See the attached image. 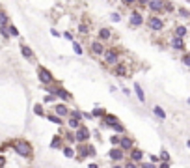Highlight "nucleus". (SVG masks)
I'll use <instances>...</instances> for the list:
<instances>
[{"label":"nucleus","mask_w":190,"mask_h":168,"mask_svg":"<svg viewBox=\"0 0 190 168\" xmlns=\"http://www.w3.org/2000/svg\"><path fill=\"white\" fill-rule=\"evenodd\" d=\"M11 146H13L17 155H21V157H32V146L26 140H15Z\"/></svg>","instance_id":"f257e3e1"},{"label":"nucleus","mask_w":190,"mask_h":168,"mask_svg":"<svg viewBox=\"0 0 190 168\" xmlns=\"http://www.w3.org/2000/svg\"><path fill=\"white\" fill-rule=\"evenodd\" d=\"M37 75H39V81H41L43 84H50L52 82V73H50L47 67H37Z\"/></svg>","instance_id":"f03ea898"},{"label":"nucleus","mask_w":190,"mask_h":168,"mask_svg":"<svg viewBox=\"0 0 190 168\" xmlns=\"http://www.w3.org/2000/svg\"><path fill=\"white\" fill-rule=\"evenodd\" d=\"M88 138H90V131L86 127H78V131L75 133V140L77 142H86Z\"/></svg>","instance_id":"7ed1b4c3"},{"label":"nucleus","mask_w":190,"mask_h":168,"mask_svg":"<svg viewBox=\"0 0 190 168\" xmlns=\"http://www.w3.org/2000/svg\"><path fill=\"white\" fill-rule=\"evenodd\" d=\"M105 60H106V64H116L117 62V53L114 49H108V51H105Z\"/></svg>","instance_id":"20e7f679"},{"label":"nucleus","mask_w":190,"mask_h":168,"mask_svg":"<svg viewBox=\"0 0 190 168\" xmlns=\"http://www.w3.org/2000/svg\"><path fill=\"white\" fill-rule=\"evenodd\" d=\"M147 25H149V28H153V30H160L162 28V19H158V17H149L147 19Z\"/></svg>","instance_id":"39448f33"},{"label":"nucleus","mask_w":190,"mask_h":168,"mask_svg":"<svg viewBox=\"0 0 190 168\" xmlns=\"http://www.w3.org/2000/svg\"><path fill=\"white\" fill-rule=\"evenodd\" d=\"M119 150L121 151H127V150H130L132 148V138H129V137H119Z\"/></svg>","instance_id":"423d86ee"},{"label":"nucleus","mask_w":190,"mask_h":168,"mask_svg":"<svg viewBox=\"0 0 190 168\" xmlns=\"http://www.w3.org/2000/svg\"><path fill=\"white\" fill-rule=\"evenodd\" d=\"M92 53L97 54V56H101L102 53H105V47H102L101 41H93V43H92Z\"/></svg>","instance_id":"0eeeda50"},{"label":"nucleus","mask_w":190,"mask_h":168,"mask_svg":"<svg viewBox=\"0 0 190 168\" xmlns=\"http://www.w3.org/2000/svg\"><path fill=\"white\" fill-rule=\"evenodd\" d=\"M110 159H112V161H121V159H123V151L119 150V148H114L112 151H110Z\"/></svg>","instance_id":"6e6552de"},{"label":"nucleus","mask_w":190,"mask_h":168,"mask_svg":"<svg viewBox=\"0 0 190 168\" xmlns=\"http://www.w3.org/2000/svg\"><path fill=\"white\" fill-rule=\"evenodd\" d=\"M130 23H132L134 26H140L142 23H144V19H142V15L138 13V11H132V13H130Z\"/></svg>","instance_id":"1a4fd4ad"},{"label":"nucleus","mask_w":190,"mask_h":168,"mask_svg":"<svg viewBox=\"0 0 190 168\" xmlns=\"http://www.w3.org/2000/svg\"><path fill=\"white\" fill-rule=\"evenodd\" d=\"M54 95H58V97H62L63 101H69V99H71V94H69V92H65V90H63V88H58V90L54 92Z\"/></svg>","instance_id":"9d476101"},{"label":"nucleus","mask_w":190,"mask_h":168,"mask_svg":"<svg viewBox=\"0 0 190 168\" xmlns=\"http://www.w3.org/2000/svg\"><path fill=\"white\" fill-rule=\"evenodd\" d=\"M172 45H173V49H175V51H183V49H185V43H183V38H173V41H172Z\"/></svg>","instance_id":"9b49d317"},{"label":"nucleus","mask_w":190,"mask_h":168,"mask_svg":"<svg viewBox=\"0 0 190 168\" xmlns=\"http://www.w3.org/2000/svg\"><path fill=\"white\" fill-rule=\"evenodd\" d=\"M105 123H106V125H110V127H114L116 123H119V122H117L116 116H112V114H105Z\"/></svg>","instance_id":"f8f14e48"},{"label":"nucleus","mask_w":190,"mask_h":168,"mask_svg":"<svg viewBox=\"0 0 190 168\" xmlns=\"http://www.w3.org/2000/svg\"><path fill=\"white\" fill-rule=\"evenodd\" d=\"M21 53H22V56H24V58H28V60L34 58V53H32V49H30L28 45H22V47H21Z\"/></svg>","instance_id":"ddd939ff"},{"label":"nucleus","mask_w":190,"mask_h":168,"mask_svg":"<svg viewBox=\"0 0 190 168\" xmlns=\"http://www.w3.org/2000/svg\"><path fill=\"white\" fill-rule=\"evenodd\" d=\"M134 92H136V95H138V99H140V101L142 103H144L145 101V94H144V90H142V86H140V84H134Z\"/></svg>","instance_id":"4468645a"},{"label":"nucleus","mask_w":190,"mask_h":168,"mask_svg":"<svg viewBox=\"0 0 190 168\" xmlns=\"http://www.w3.org/2000/svg\"><path fill=\"white\" fill-rule=\"evenodd\" d=\"M149 8H151V10L153 11H160L162 10V2H160V0H149Z\"/></svg>","instance_id":"2eb2a0df"},{"label":"nucleus","mask_w":190,"mask_h":168,"mask_svg":"<svg viewBox=\"0 0 190 168\" xmlns=\"http://www.w3.org/2000/svg\"><path fill=\"white\" fill-rule=\"evenodd\" d=\"M114 73H116V75H119V77H123V75L127 73V69H125V66H123V64H117V66H116V67H114Z\"/></svg>","instance_id":"dca6fc26"},{"label":"nucleus","mask_w":190,"mask_h":168,"mask_svg":"<svg viewBox=\"0 0 190 168\" xmlns=\"http://www.w3.org/2000/svg\"><path fill=\"white\" fill-rule=\"evenodd\" d=\"M54 112H56L58 116H65L67 114V107L65 105H56L54 107Z\"/></svg>","instance_id":"f3484780"},{"label":"nucleus","mask_w":190,"mask_h":168,"mask_svg":"<svg viewBox=\"0 0 190 168\" xmlns=\"http://www.w3.org/2000/svg\"><path fill=\"white\" fill-rule=\"evenodd\" d=\"M110 36H112V32H110L108 28H101V32H99V38L101 39H108Z\"/></svg>","instance_id":"a211bd4d"},{"label":"nucleus","mask_w":190,"mask_h":168,"mask_svg":"<svg viewBox=\"0 0 190 168\" xmlns=\"http://www.w3.org/2000/svg\"><path fill=\"white\" fill-rule=\"evenodd\" d=\"M187 36V28L185 26H177L175 28V38H185Z\"/></svg>","instance_id":"6ab92c4d"},{"label":"nucleus","mask_w":190,"mask_h":168,"mask_svg":"<svg viewBox=\"0 0 190 168\" xmlns=\"http://www.w3.org/2000/svg\"><path fill=\"white\" fill-rule=\"evenodd\" d=\"M63 155H65L67 159L75 157V150H73V148H63Z\"/></svg>","instance_id":"aec40b11"},{"label":"nucleus","mask_w":190,"mask_h":168,"mask_svg":"<svg viewBox=\"0 0 190 168\" xmlns=\"http://www.w3.org/2000/svg\"><path fill=\"white\" fill-rule=\"evenodd\" d=\"M49 120H50L52 123H56V125H62V118H60V116H56V114H50Z\"/></svg>","instance_id":"412c9836"},{"label":"nucleus","mask_w":190,"mask_h":168,"mask_svg":"<svg viewBox=\"0 0 190 168\" xmlns=\"http://www.w3.org/2000/svg\"><path fill=\"white\" fill-rule=\"evenodd\" d=\"M132 161H142V151L140 150H132Z\"/></svg>","instance_id":"4be33fe9"},{"label":"nucleus","mask_w":190,"mask_h":168,"mask_svg":"<svg viewBox=\"0 0 190 168\" xmlns=\"http://www.w3.org/2000/svg\"><path fill=\"white\" fill-rule=\"evenodd\" d=\"M62 146V140H60V137H54V140L50 142V148H60Z\"/></svg>","instance_id":"5701e85b"},{"label":"nucleus","mask_w":190,"mask_h":168,"mask_svg":"<svg viewBox=\"0 0 190 168\" xmlns=\"http://www.w3.org/2000/svg\"><path fill=\"white\" fill-rule=\"evenodd\" d=\"M155 114L158 116V118H162V120H164V118H166V112H164V110H162V109H160V107H155Z\"/></svg>","instance_id":"b1692460"},{"label":"nucleus","mask_w":190,"mask_h":168,"mask_svg":"<svg viewBox=\"0 0 190 168\" xmlns=\"http://www.w3.org/2000/svg\"><path fill=\"white\" fill-rule=\"evenodd\" d=\"M6 23H7V15L4 11H0V26H6Z\"/></svg>","instance_id":"393cba45"},{"label":"nucleus","mask_w":190,"mask_h":168,"mask_svg":"<svg viewBox=\"0 0 190 168\" xmlns=\"http://www.w3.org/2000/svg\"><path fill=\"white\" fill-rule=\"evenodd\" d=\"M7 34H10V36H19V30H17L13 25H10V28H7Z\"/></svg>","instance_id":"a878e982"},{"label":"nucleus","mask_w":190,"mask_h":168,"mask_svg":"<svg viewBox=\"0 0 190 168\" xmlns=\"http://www.w3.org/2000/svg\"><path fill=\"white\" fill-rule=\"evenodd\" d=\"M67 123H69V127H73V129H77V127H78V120H75V118H69V122H67Z\"/></svg>","instance_id":"bb28decb"},{"label":"nucleus","mask_w":190,"mask_h":168,"mask_svg":"<svg viewBox=\"0 0 190 168\" xmlns=\"http://www.w3.org/2000/svg\"><path fill=\"white\" fill-rule=\"evenodd\" d=\"M34 114L43 116V107H41V105H35V107H34Z\"/></svg>","instance_id":"cd10ccee"},{"label":"nucleus","mask_w":190,"mask_h":168,"mask_svg":"<svg viewBox=\"0 0 190 168\" xmlns=\"http://www.w3.org/2000/svg\"><path fill=\"white\" fill-rule=\"evenodd\" d=\"M80 112H78V110H73V112H71V116H69V118H75V120H80Z\"/></svg>","instance_id":"c85d7f7f"},{"label":"nucleus","mask_w":190,"mask_h":168,"mask_svg":"<svg viewBox=\"0 0 190 168\" xmlns=\"http://www.w3.org/2000/svg\"><path fill=\"white\" fill-rule=\"evenodd\" d=\"M93 116H97V118H99V116H105V110H102V109H95Z\"/></svg>","instance_id":"c756f323"},{"label":"nucleus","mask_w":190,"mask_h":168,"mask_svg":"<svg viewBox=\"0 0 190 168\" xmlns=\"http://www.w3.org/2000/svg\"><path fill=\"white\" fill-rule=\"evenodd\" d=\"M86 151H88V155H95V148L93 146H86Z\"/></svg>","instance_id":"7c9ffc66"},{"label":"nucleus","mask_w":190,"mask_h":168,"mask_svg":"<svg viewBox=\"0 0 190 168\" xmlns=\"http://www.w3.org/2000/svg\"><path fill=\"white\" fill-rule=\"evenodd\" d=\"M140 168H157L155 165H153V163H142V166Z\"/></svg>","instance_id":"2f4dec72"},{"label":"nucleus","mask_w":190,"mask_h":168,"mask_svg":"<svg viewBox=\"0 0 190 168\" xmlns=\"http://www.w3.org/2000/svg\"><path fill=\"white\" fill-rule=\"evenodd\" d=\"M110 142H112L114 146H117V144H119V137H116V135H114V137L110 138Z\"/></svg>","instance_id":"473e14b6"},{"label":"nucleus","mask_w":190,"mask_h":168,"mask_svg":"<svg viewBox=\"0 0 190 168\" xmlns=\"http://www.w3.org/2000/svg\"><path fill=\"white\" fill-rule=\"evenodd\" d=\"M114 129H116L117 133H123V131H125V129H123V125H119V123H116V125H114Z\"/></svg>","instance_id":"72a5a7b5"},{"label":"nucleus","mask_w":190,"mask_h":168,"mask_svg":"<svg viewBox=\"0 0 190 168\" xmlns=\"http://www.w3.org/2000/svg\"><path fill=\"white\" fill-rule=\"evenodd\" d=\"M75 53H77V54H82V47L78 45V43H75Z\"/></svg>","instance_id":"f704fd0d"},{"label":"nucleus","mask_w":190,"mask_h":168,"mask_svg":"<svg viewBox=\"0 0 190 168\" xmlns=\"http://www.w3.org/2000/svg\"><path fill=\"white\" fill-rule=\"evenodd\" d=\"M63 38L69 39V41H73V34H71V32H65V34H63Z\"/></svg>","instance_id":"c9c22d12"},{"label":"nucleus","mask_w":190,"mask_h":168,"mask_svg":"<svg viewBox=\"0 0 190 168\" xmlns=\"http://www.w3.org/2000/svg\"><path fill=\"white\" fill-rule=\"evenodd\" d=\"M183 64H185V66H188V64H190V58H188V54H185V56H183Z\"/></svg>","instance_id":"e433bc0d"},{"label":"nucleus","mask_w":190,"mask_h":168,"mask_svg":"<svg viewBox=\"0 0 190 168\" xmlns=\"http://www.w3.org/2000/svg\"><path fill=\"white\" fill-rule=\"evenodd\" d=\"M162 159H164V163H168V159H170L168 151H162Z\"/></svg>","instance_id":"4c0bfd02"},{"label":"nucleus","mask_w":190,"mask_h":168,"mask_svg":"<svg viewBox=\"0 0 190 168\" xmlns=\"http://www.w3.org/2000/svg\"><path fill=\"white\" fill-rule=\"evenodd\" d=\"M0 32H2V34L6 36V38H10V34H7V28H6V26H2V28H0Z\"/></svg>","instance_id":"58836bf2"},{"label":"nucleus","mask_w":190,"mask_h":168,"mask_svg":"<svg viewBox=\"0 0 190 168\" xmlns=\"http://www.w3.org/2000/svg\"><path fill=\"white\" fill-rule=\"evenodd\" d=\"M112 21H114V23L119 21V13H112Z\"/></svg>","instance_id":"ea45409f"},{"label":"nucleus","mask_w":190,"mask_h":168,"mask_svg":"<svg viewBox=\"0 0 190 168\" xmlns=\"http://www.w3.org/2000/svg\"><path fill=\"white\" fill-rule=\"evenodd\" d=\"M125 168H136V165H134L132 161H129V163H127V165H125Z\"/></svg>","instance_id":"a19ab883"},{"label":"nucleus","mask_w":190,"mask_h":168,"mask_svg":"<svg viewBox=\"0 0 190 168\" xmlns=\"http://www.w3.org/2000/svg\"><path fill=\"white\" fill-rule=\"evenodd\" d=\"M80 32H82V34H88V26H84V25H80Z\"/></svg>","instance_id":"79ce46f5"},{"label":"nucleus","mask_w":190,"mask_h":168,"mask_svg":"<svg viewBox=\"0 0 190 168\" xmlns=\"http://www.w3.org/2000/svg\"><path fill=\"white\" fill-rule=\"evenodd\" d=\"M4 165H6V159H4L2 155H0V168H4Z\"/></svg>","instance_id":"37998d69"},{"label":"nucleus","mask_w":190,"mask_h":168,"mask_svg":"<svg viewBox=\"0 0 190 168\" xmlns=\"http://www.w3.org/2000/svg\"><path fill=\"white\" fill-rule=\"evenodd\" d=\"M158 168H170V165H168V163H160V165H158Z\"/></svg>","instance_id":"c03bdc74"},{"label":"nucleus","mask_w":190,"mask_h":168,"mask_svg":"<svg viewBox=\"0 0 190 168\" xmlns=\"http://www.w3.org/2000/svg\"><path fill=\"white\" fill-rule=\"evenodd\" d=\"M52 99H54V95H47V97H45V101H47V103H50Z\"/></svg>","instance_id":"a18cd8bd"},{"label":"nucleus","mask_w":190,"mask_h":168,"mask_svg":"<svg viewBox=\"0 0 190 168\" xmlns=\"http://www.w3.org/2000/svg\"><path fill=\"white\" fill-rule=\"evenodd\" d=\"M179 13H181V15H183V17H188V11H187V10H181V11H179Z\"/></svg>","instance_id":"49530a36"},{"label":"nucleus","mask_w":190,"mask_h":168,"mask_svg":"<svg viewBox=\"0 0 190 168\" xmlns=\"http://www.w3.org/2000/svg\"><path fill=\"white\" fill-rule=\"evenodd\" d=\"M138 2H140V4H142V6H145V4H147V2H149V0H138Z\"/></svg>","instance_id":"de8ad7c7"},{"label":"nucleus","mask_w":190,"mask_h":168,"mask_svg":"<svg viewBox=\"0 0 190 168\" xmlns=\"http://www.w3.org/2000/svg\"><path fill=\"white\" fill-rule=\"evenodd\" d=\"M136 0H125V4H134Z\"/></svg>","instance_id":"09e8293b"},{"label":"nucleus","mask_w":190,"mask_h":168,"mask_svg":"<svg viewBox=\"0 0 190 168\" xmlns=\"http://www.w3.org/2000/svg\"><path fill=\"white\" fill-rule=\"evenodd\" d=\"M112 168H123V166H119V165H116V166H112Z\"/></svg>","instance_id":"8fccbe9b"}]
</instances>
